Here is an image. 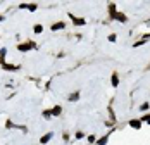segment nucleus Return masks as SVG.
I'll return each mask as SVG.
<instances>
[{
    "instance_id": "21",
    "label": "nucleus",
    "mask_w": 150,
    "mask_h": 145,
    "mask_svg": "<svg viewBox=\"0 0 150 145\" xmlns=\"http://www.w3.org/2000/svg\"><path fill=\"white\" fill-rule=\"evenodd\" d=\"M0 21H4V16H0Z\"/></svg>"
},
{
    "instance_id": "4",
    "label": "nucleus",
    "mask_w": 150,
    "mask_h": 145,
    "mask_svg": "<svg viewBox=\"0 0 150 145\" xmlns=\"http://www.w3.org/2000/svg\"><path fill=\"white\" fill-rule=\"evenodd\" d=\"M112 19H117V21H121V23H126V16L124 14H119V12H116L114 16H110Z\"/></svg>"
},
{
    "instance_id": "6",
    "label": "nucleus",
    "mask_w": 150,
    "mask_h": 145,
    "mask_svg": "<svg viewBox=\"0 0 150 145\" xmlns=\"http://www.w3.org/2000/svg\"><path fill=\"white\" fill-rule=\"evenodd\" d=\"M62 28H66V24H64V23H55V24H52V31H59V29H62Z\"/></svg>"
},
{
    "instance_id": "17",
    "label": "nucleus",
    "mask_w": 150,
    "mask_h": 145,
    "mask_svg": "<svg viewBox=\"0 0 150 145\" xmlns=\"http://www.w3.org/2000/svg\"><path fill=\"white\" fill-rule=\"evenodd\" d=\"M83 137H85L83 131H78V133H76V138H83Z\"/></svg>"
},
{
    "instance_id": "8",
    "label": "nucleus",
    "mask_w": 150,
    "mask_h": 145,
    "mask_svg": "<svg viewBox=\"0 0 150 145\" xmlns=\"http://www.w3.org/2000/svg\"><path fill=\"white\" fill-rule=\"evenodd\" d=\"M52 137H54V133H47L45 137H41V140H40V142H41L43 145H45V143H48V140L52 138Z\"/></svg>"
},
{
    "instance_id": "13",
    "label": "nucleus",
    "mask_w": 150,
    "mask_h": 145,
    "mask_svg": "<svg viewBox=\"0 0 150 145\" xmlns=\"http://www.w3.org/2000/svg\"><path fill=\"white\" fill-rule=\"evenodd\" d=\"M107 140H109V135H107V137H104V138H100L97 143H98V145H105V143H107Z\"/></svg>"
},
{
    "instance_id": "10",
    "label": "nucleus",
    "mask_w": 150,
    "mask_h": 145,
    "mask_svg": "<svg viewBox=\"0 0 150 145\" xmlns=\"http://www.w3.org/2000/svg\"><path fill=\"white\" fill-rule=\"evenodd\" d=\"M129 126H131V128H136V130H138V128L142 126V121H138V119H133V121H129Z\"/></svg>"
},
{
    "instance_id": "9",
    "label": "nucleus",
    "mask_w": 150,
    "mask_h": 145,
    "mask_svg": "<svg viewBox=\"0 0 150 145\" xmlns=\"http://www.w3.org/2000/svg\"><path fill=\"white\" fill-rule=\"evenodd\" d=\"M5 54H7L5 48H2V50H0V64H2V66L5 64Z\"/></svg>"
},
{
    "instance_id": "11",
    "label": "nucleus",
    "mask_w": 150,
    "mask_h": 145,
    "mask_svg": "<svg viewBox=\"0 0 150 145\" xmlns=\"http://www.w3.org/2000/svg\"><path fill=\"white\" fill-rule=\"evenodd\" d=\"M119 85V78H117V74H112V87H117Z\"/></svg>"
},
{
    "instance_id": "1",
    "label": "nucleus",
    "mask_w": 150,
    "mask_h": 145,
    "mask_svg": "<svg viewBox=\"0 0 150 145\" xmlns=\"http://www.w3.org/2000/svg\"><path fill=\"white\" fill-rule=\"evenodd\" d=\"M36 43L35 41H28V43H19L17 45V50H21V52H28L29 48H35Z\"/></svg>"
},
{
    "instance_id": "20",
    "label": "nucleus",
    "mask_w": 150,
    "mask_h": 145,
    "mask_svg": "<svg viewBox=\"0 0 150 145\" xmlns=\"http://www.w3.org/2000/svg\"><path fill=\"white\" fill-rule=\"evenodd\" d=\"M143 121H147V123H150V116H145V117H143Z\"/></svg>"
},
{
    "instance_id": "5",
    "label": "nucleus",
    "mask_w": 150,
    "mask_h": 145,
    "mask_svg": "<svg viewBox=\"0 0 150 145\" xmlns=\"http://www.w3.org/2000/svg\"><path fill=\"white\" fill-rule=\"evenodd\" d=\"M2 67H4L5 71H17L19 69V66H14V64H4Z\"/></svg>"
},
{
    "instance_id": "19",
    "label": "nucleus",
    "mask_w": 150,
    "mask_h": 145,
    "mask_svg": "<svg viewBox=\"0 0 150 145\" xmlns=\"http://www.w3.org/2000/svg\"><path fill=\"white\" fill-rule=\"evenodd\" d=\"M88 142H90V143H93V142H95V137H93V135H90V137H88Z\"/></svg>"
},
{
    "instance_id": "7",
    "label": "nucleus",
    "mask_w": 150,
    "mask_h": 145,
    "mask_svg": "<svg viewBox=\"0 0 150 145\" xmlns=\"http://www.w3.org/2000/svg\"><path fill=\"white\" fill-rule=\"evenodd\" d=\"M50 112H52V116H59V114L62 112V107H60V105H55V107H54Z\"/></svg>"
},
{
    "instance_id": "2",
    "label": "nucleus",
    "mask_w": 150,
    "mask_h": 145,
    "mask_svg": "<svg viewBox=\"0 0 150 145\" xmlns=\"http://www.w3.org/2000/svg\"><path fill=\"white\" fill-rule=\"evenodd\" d=\"M19 9H28V11L35 12L36 11V4H19Z\"/></svg>"
},
{
    "instance_id": "16",
    "label": "nucleus",
    "mask_w": 150,
    "mask_h": 145,
    "mask_svg": "<svg viewBox=\"0 0 150 145\" xmlns=\"http://www.w3.org/2000/svg\"><path fill=\"white\" fill-rule=\"evenodd\" d=\"M43 116H45V117H50V116H52V112H50V110H43Z\"/></svg>"
},
{
    "instance_id": "3",
    "label": "nucleus",
    "mask_w": 150,
    "mask_h": 145,
    "mask_svg": "<svg viewBox=\"0 0 150 145\" xmlns=\"http://www.w3.org/2000/svg\"><path fill=\"white\" fill-rule=\"evenodd\" d=\"M69 18L73 19V23H74L76 26H83V24H85V19H83V18H74L73 14H69Z\"/></svg>"
},
{
    "instance_id": "14",
    "label": "nucleus",
    "mask_w": 150,
    "mask_h": 145,
    "mask_svg": "<svg viewBox=\"0 0 150 145\" xmlns=\"http://www.w3.org/2000/svg\"><path fill=\"white\" fill-rule=\"evenodd\" d=\"M78 99H80V93H78V92H76V93H73V95L69 97V100H71V102H74V100H78Z\"/></svg>"
},
{
    "instance_id": "12",
    "label": "nucleus",
    "mask_w": 150,
    "mask_h": 145,
    "mask_svg": "<svg viewBox=\"0 0 150 145\" xmlns=\"http://www.w3.org/2000/svg\"><path fill=\"white\" fill-rule=\"evenodd\" d=\"M33 31H35V33H41V31H43V26H41V24H35Z\"/></svg>"
},
{
    "instance_id": "18",
    "label": "nucleus",
    "mask_w": 150,
    "mask_h": 145,
    "mask_svg": "<svg viewBox=\"0 0 150 145\" xmlns=\"http://www.w3.org/2000/svg\"><path fill=\"white\" fill-rule=\"evenodd\" d=\"M140 109H142V110H147V109H148V104H147V102H145V104H142V107H140Z\"/></svg>"
},
{
    "instance_id": "15",
    "label": "nucleus",
    "mask_w": 150,
    "mask_h": 145,
    "mask_svg": "<svg viewBox=\"0 0 150 145\" xmlns=\"http://www.w3.org/2000/svg\"><path fill=\"white\" fill-rule=\"evenodd\" d=\"M16 126V124H14V123L11 121V119H7V123H5V128H14Z\"/></svg>"
}]
</instances>
